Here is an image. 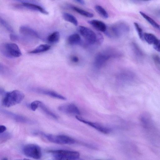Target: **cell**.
<instances>
[{
	"mask_svg": "<svg viewBox=\"0 0 160 160\" xmlns=\"http://www.w3.org/2000/svg\"><path fill=\"white\" fill-rule=\"evenodd\" d=\"M40 102V101L38 100L32 102L30 105V107L31 110L33 111H35L38 108Z\"/></svg>",
	"mask_w": 160,
	"mask_h": 160,
	"instance_id": "cell-28",
	"label": "cell"
},
{
	"mask_svg": "<svg viewBox=\"0 0 160 160\" xmlns=\"http://www.w3.org/2000/svg\"><path fill=\"white\" fill-rule=\"evenodd\" d=\"M79 31L81 35L89 44L93 45L97 42V35L91 29L85 26H80L79 27Z\"/></svg>",
	"mask_w": 160,
	"mask_h": 160,
	"instance_id": "cell-8",
	"label": "cell"
},
{
	"mask_svg": "<svg viewBox=\"0 0 160 160\" xmlns=\"http://www.w3.org/2000/svg\"><path fill=\"white\" fill-rule=\"evenodd\" d=\"M4 92V90L0 88V93H2Z\"/></svg>",
	"mask_w": 160,
	"mask_h": 160,
	"instance_id": "cell-35",
	"label": "cell"
},
{
	"mask_svg": "<svg viewBox=\"0 0 160 160\" xmlns=\"http://www.w3.org/2000/svg\"><path fill=\"white\" fill-rule=\"evenodd\" d=\"M7 128L4 125H0V134L4 132L6 130Z\"/></svg>",
	"mask_w": 160,
	"mask_h": 160,
	"instance_id": "cell-33",
	"label": "cell"
},
{
	"mask_svg": "<svg viewBox=\"0 0 160 160\" xmlns=\"http://www.w3.org/2000/svg\"><path fill=\"white\" fill-rule=\"evenodd\" d=\"M51 48V46L48 44H41L33 50L29 52L30 54H38L44 52L49 50Z\"/></svg>",
	"mask_w": 160,
	"mask_h": 160,
	"instance_id": "cell-17",
	"label": "cell"
},
{
	"mask_svg": "<svg viewBox=\"0 0 160 160\" xmlns=\"http://www.w3.org/2000/svg\"><path fill=\"white\" fill-rule=\"evenodd\" d=\"M72 8L73 10L78 13L85 17L92 18L94 16V14L93 13L77 7L72 6Z\"/></svg>",
	"mask_w": 160,
	"mask_h": 160,
	"instance_id": "cell-23",
	"label": "cell"
},
{
	"mask_svg": "<svg viewBox=\"0 0 160 160\" xmlns=\"http://www.w3.org/2000/svg\"><path fill=\"white\" fill-rule=\"evenodd\" d=\"M139 13L153 27L157 29H159L160 26L159 24L155 22L152 18L142 12L140 11Z\"/></svg>",
	"mask_w": 160,
	"mask_h": 160,
	"instance_id": "cell-22",
	"label": "cell"
},
{
	"mask_svg": "<svg viewBox=\"0 0 160 160\" xmlns=\"http://www.w3.org/2000/svg\"></svg>",
	"mask_w": 160,
	"mask_h": 160,
	"instance_id": "cell-39",
	"label": "cell"
},
{
	"mask_svg": "<svg viewBox=\"0 0 160 160\" xmlns=\"http://www.w3.org/2000/svg\"><path fill=\"white\" fill-rule=\"evenodd\" d=\"M71 60L73 62L76 63L79 61V58L78 57L76 56H72L71 58Z\"/></svg>",
	"mask_w": 160,
	"mask_h": 160,
	"instance_id": "cell-32",
	"label": "cell"
},
{
	"mask_svg": "<svg viewBox=\"0 0 160 160\" xmlns=\"http://www.w3.org/2000/svg\"><path fill=\"white\" fill-rule=\"evenodd\" d=\"M31 89L32 91L37 93L47 95L55 98L62 100H66L67 99L64 96L50 90L39 87H33Z\"/></svg>",
	"mask_w": 160,
	"mask_h": 160,
	"instance_id": "cell-13",
	"label": "cell"
},
{
	"mask_svg": "<svg viewBox=\"0 0 160 160\" xmlns=\"http://www.w3.org/2000/svg\"><path fill=\"white\" fill-rule=\"evenodd\" d=\"M97 12L102 18L107 19L109 17L108 14L106 10L102 6L97 5L95 7Z\"/></svg>",
	"mask_w": 160,
	"mask_h": 160,
	"instance_id": "cell-24",
	"label": "cell"
},
{
	"mask_svg": "<svg viewBox=\"0 0 160 160\" xmlns=\"http://www.w3.org/2000/svg\"><path fill=\"white\" fill-rule=\"evenodd\" d=\"M133 47L134 51L137 55L139 56H142L143 53L142 51L137 45L135 43H133Z\"/></svg>",
	"mask_w": 160,
	"mask_h": 160,
	"instance_id": "cell-29",
	"label": "cell"
},
{
	"mask_svg": "<svg viewBox=\"0 0 160 160\" xmlns=\"http://www.w3.org/2000/svg\"><path fill=\"white\" fill-rule=\"evenodd\" d=\"M55 160H77L80 156L79 152L67 150H50Z\"/></svg>",
	"mask_w": 160,
	"mask_h": 160,
	"instance_id": "cell-5",
	"label": "cell"
},
{
	"mask_svg": "<svg viewBox=\"0 0 160 160\" xmlns=\"http://www.w3.org/2000/svg\"><path fill=\"white\" fill-rule=\"evenodd\" d=\"M117 52L113 49H108L98 53L95 57L93 65L97 69L103 67L107 62L112 58L116 56Z\"/></svg>",
	"mask_w": 160,
	"mask_h": 160,
	"instance_id": "cell-2",
	"label": "cell"
},
{
	"mask_svg": "<svg viewBox=\"0 0 160 160\" xmlns=\"http://www.w3.org/2000/svg\"><path fill=\"white\" fill-rule=\"evenodd\" d=\"M0 24L9 32H13L12 26L5 20L0 17Z\"/></svg>",
	"mask_w": 160,
	"mask_h": 160,
	"instance_id": "cell-25",
	"label": "cell"
},
{
	"mask_svg": "<svg viewBox=\"0 0 160 160\" xmlns=\"http://www.w3.org/2000/svg\"><path fill=\"white\" fill-rule=\"evenodd\" d=\"M88 23L97 30L101 32H105L107 27L105 23L102 21L93 19L88 22Z\"/></svg>",
	"mask_w": 160,
	"mask_h": 160,
	"instance_id": "cell-16",
	"label": "cell"
},
{
	"mask_svg": "<svg viewBox=\"0 0 160 160\" xmlns=\"http://www.w3.org/2000/svg\"><path fill=\"white\" fill-rule=\"evenodd\" d=\"M135 79L134 74L131 72L124 70L120 72L117 76L118 82L121 85L131 84Z\"/></svg>",
	"mask_w": 160,
	"mask_h": 160,
	"instance_id": "cell-9",
	"label": "cell"
},
{
	"mask_svg": "<svg viewBox=\"0 0 160 160\" xmlns=\"http://www.w3.org/2000/svg\"><path fill=\"white\" fill-rule=\"evenodd\" d=\"M20 33L26 42H28L32 39L40 38L38 33L32 28L25 26L20 27L19 29Z\"/></svg>",
	"mask_w": 160,
	"mask_h": 160,
	"instance_id": "cell-10",
	"label": "cell"
},
{
	"mask_svg": "<svg viewBox=\"0 0 160 160\" xmlns=\"http://www.w3.org/2000/svg\"><path fill=\"white\" fill-rule=\"evenodd\" d=\"M1 160H8V159L6 158H2Z\"/></svg>",
	"mask_w": 160,
	"mask_h": 160,
	"instance_id": "cell-36",
	"label": "cell"
},
{
	"mask_svg": "<svg viewBox=\"0 0 160 160\" xmlns=\"http://www.w3.org/2000/svg\"><path fill=\"white\" fill-rule=\"evenodd\" d=\"M60 37L59 32L58 31H55L48 36L47 41L50 43H55L59 41Z\"/></svg>",
	"mask_w": 160,
	"mask_h": 160,
	"instance_id": "cell-21",
	"label": "cell"
},
{
	"mask_svg": "<svg viewBox=\"0 0 160 160\" xmlns=\"http://www.w3.org/2000/svg\"><path fill=\"white\" fill-rule=\"evenodd\" d=\"M38 108H40L49 117L54 119L58 118V116L57 115L51 111L41 101L39 104Z\"/></svg>",
	"mask_w": 160,
	"mask_h": 160,
	"instance_id": "cell-19",
	"label": "cell"
},
{
	"mask_svg": "<svg viewBox=\"0 0 160 160\" xmlns=\"http://www.w3.org/2000/svg\"><path fill=\"white\" fill-rule=\"evenodd\" d=\"M152 58L156 65L159 68L160 62L159 56L157 54H154L152 55Z\"/></svg>",
	"mask_w": 160,
	"mask_h": 160,
	"instance_id": "cell-27",
	"label": "cell"
},
{
	"mask_svg": "<svg viewBox=\"0 0 160 160\" xmlns=\"http://www.w3.org/2000/svg\"><path fill=\"white\" fill-rule=\"evenodd\" d=\"M23 151L27 157L38 160L42 156V152L40 147L34 144H29L25 145L23 148Z\"/></svg>",
	"mask_w": 160,
	"mask_h": 160,
	"instance_id": "cell-7",
	"label": "cell"
},
{
	"mask_svg": "<svg viewBox=\"0 0 160 160\" xmlns=\"http://www.w3.org/2000/svg\"><path fill=\"white\" fill-rule=\"evenodd\" d=\"M129 31V28L126 23L123 22L116 23L107 27L105 34L112 38H118L126 34Z\"/></svg>",
	"mask_w": 160,
	"mask_h": 160,
	"instance_id": "cell-1",
	"label": "cell"
},
{
	"mask_svg": "<svg viewBox=\"0 0 160 160\" xmlns=\"http://www.w3.org/2000/svg\"><path fill=\"white\" fill-rule=\"evenodd\" d=\"M134 25L140 39L142 40H144V33H143L142 28L140 27L139 24L137 22H134Z\"/></svg>",
	"mask_w": 160,
	"mask_h": 160,
	"instance_id": "cell-26",
	"label": "cell"
},
{
	"mask_svg": "<svg viewBox=\"0 0 160 160\" xmlns=\"http://www.w3.org/2000/svg\"><path fill=\"white\" fill-rule=\"evenodd\" d=\"M62 17L66 21L70 22L76 26L78 25V20L76 17L72 15L65 12L62 14Z\"/></svg>",
	"mask_w": 160,
	"mask_h": 160,
	"instance_id": "cell-20",
	"label": "cell"
},
{
	"mask_svg": "<svg viewBox=\"0 0 160 160\" xmlns=\"http://www.w3.org/2000/svg\"><path fill=\"white\" fill-rule=\"evenodd\" d=\"M0 51L3 55L9 58H18L22 55L18 45L13 43L2 44L0 45Z\"/></svg>",
	"mask_w": 160,
	"mask_h": 160,
	"instance_id": "cell-4",
	"label": "cell"
},
{
	"mask_svg": "<svg viewBox=\"0 0 160 160\" xmlns=\"http://www.w3.org/2000/svg\"><path fill=\"white\" fill-rule=\"evenodd\" d=\"M9 37L10 39L13 41H19L20 38L18 35L13 34H11Z\"/></svg>",
	"mask_w": 160,
	"mask_h": 160,
	"instance_id": "cell-30",
	"label": "cell"
},
{
	"mask_svg": "<svg viewBox=\"0 0 160 160\" xmlns=\"http://www.w3.org/2000/svg\"><path fill=\"white\" fill-rule=\"evenodd\" d=\"M21 2L19 5H17V7H21L36 11L39 12L43 14H48V12L40 5L36 4L28 1H18Z\"/></svg>",
	"mask_w": 160,
	"mask_h": 160,
	"instance_id": "cell-11",
	"label": "cell"
},
{
	"mask_svg": "<svg viewBox=\"0 0 160 160\" xmlns=\"http://www.w3.org/2000/svg\"><path fill=\"white\" fill-rule=\"evenodd\" d=\"M43 135L49 141L55 143L71 145L74 144L75 142L74 139L65 135H54L43 133Z\"/></svg>",
	"mask_w": 160,
	"mask_h": 160,
	"instance_id": "cell-6",
	"label": "cell"
},
{
	"mask_svg": "<svg viewBox=\"0 0 160 160\" xmlns=\"http://www.w3.org/2000/svg\"><path fill=\"white\" fill-rule=\"evenodd\" d=\"M24 97L22 92L14 90L5 93L2 101V104L6 107H10L20 103Z\"/></svg>",
	"mask_w": 160,
	"mask_h": 160,
	"instance_id": "cell-3",
	"label": "cell"
},
{
	"mask_svg": "<svg viewBox=\"0 0 160 160\" xmlns=\"http://www.w3.org/2000/svg\"><path fill=\"white\" fill-rule=\"evenodd\" d=\"M58 110L66 114L79 115L80 112L78 107L73 103H69L61 105L58 108Z\"/></svg>",
	"mask_w": 160,
	"mask_h": 160,
	"instance_id": "cell-14",
	"label": "cell"
},
{
	"mask_svg": "<svg viewBox=\"0 0 160 160\" xmlns=\"http://www.w3.org/2000/svg\"><path fill=\"white\" fill-rule=\"evenodd\" d=\"M8 70L7 67L2 63L0 62V73H2Z\"/></svg>",
	"mask_w": 160,
	"mask_h": 160,
	"instance_id": "cell-31",
	"label": "cell"
},
{
	"mask_svg": "<svg viewBox=\"0 0 160 160\" xmlns=\"http://www.w3.org/2000/svg\"><path fill=\"white\" fill-rule=\"evenodd\" d=\"M81 41V37L77 33H74L70 35L67 38L68 43L71 45L78 44L80 43Z\"/></svg>",
	"mask_w": 160,
	"mask_h": 160,
	"instance_id": "cell-18",
	"label": "cell"
},
{
	"mask_svg": "<svg viewBox=\"0 0 160 160\" xmlns=\"http://www.w3.org/2000/svg\"><path fill=\"white\" fill-rule=\"evenodd\" d=\"M23 160H31L29 159H28V158H25Z\"/></svg>",
	"mask_w": 160,
	"mask_h": 160,
	"instance_id": "cell-37",
	"label": "cell"
},
{
	"mask_svg": "<svg viewBox=\"0 0 160 160\" xmlns=\"http://www.w3.org/2000/svg\"><path fill=\"white\" fill-rule=\"evenodd\" d=\"M74 1L82 5H84L85 3V1L82 0H76Z\"/></svg>",
	"mask_w": 160,
	"mask_h": 160,
	"instance_id": "cell-34",
	"label": "cell"
},
{
	"mask_svg": "<svg viewBox=\"0 0 160 160\" xmlns=\"http://www.w3.org/2000/svg\"><path fill=\"white\" fill-rule=\"evenodd\" d=\"M77 160H84L83 159L80 158H79Z\"/></svg>",
	"mask_w": 160,
	"mask_h": 160,
	"instance_id": "cell-38",
	"label": "cell"
},
{
	"mask_svg": "<svg viewBox=\"0 0 160 160\" xmlns=\"http://www.w3.org/2000/svg\"></svg>",
	"mask_w": 160,
	"mask_h": 160,
	"instance_id": "cell-40",
	"label": "cell"
},
{
	"mask_svg": "<svg viewBox=\"0 0 160 160\" xmlns=\"http://www.w3.org/2000/svg\"><path fill=\"white\" fill-rule=\"evenodd\" d=\"M75 117L78 121L91 127L102 133L108 134L110 132L111 130L110 128L99 123L86 120L78 116H76Z\"/></svg>",
	"mask_w": 160,
	"mask_h": 160,
	"instance_id": "cell-12",
	"label": "cell"
},
{
	"mask_svg": "<svg viewBox=\"0 0 160 160\" xmlns=\"http://www.w3.org/2000/svg\"><path fill=\"white\" fill-rule=\"evenodd\" d=\"M143 40L150 45L153 46L160 45L159 40L154 34L149 33L143 34Z\"/></svg>",
	"mask_w": 160,
	"mask_h": 160,
	"instance_id": "cell-15",
	"label": "cell"
}]
</instances>
